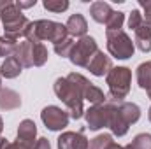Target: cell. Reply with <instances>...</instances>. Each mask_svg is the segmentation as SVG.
Masks as SVG:
<instances>
[{
  "mask_svg": "<svg viewBox=\"0 0 151 149\" xmlns=\"http://www.w3.org/2000/svg\"><path fill=\"white\" fill-rule=\"evenodd\" d=\"M67 27L51 19H37V21H30L27 32H25V40L32 42V44H44V40H49L53 44H60L62 40L69 39Z\"/></svg>",
  "mask_w": 151,
  "mask_h": 149,
  "instance_id": "1",
  "label": "cell"
},
{
  "mask_svg": "<svg viewBox=\"0 0 151 149\" xmlns=\"http://www.w3.org/2000/svg\"><path fill=\"white\" fill-rule=\"evenodd\" d=\"M53 90H55V95L69 109V116L72 119H81L84 116V107H83L84 100L76 84H72L67 77H58L53 84Z\"/></svg>",
  "mask_w": 151,
  "mask_h": 149,
  "instance_id": "2",
  "label": "cell"
},
{
  "mask_svg": "<svg viewBox=\"0 0 151 149\" xmlns=\"http://www.w3.org/2000/svg\"><path fill=\"white\" fill-rule=\"evenodd\" d=\"M139 117H141V107L137 104H132V102L114 104L109 128L116 137H123L128 132V128L139 121Z\"/></svg>",
  "mask_w": 151,
  "mask_h": 149,
  "instance_id": "3",
  "label": "cell"
},
{
  "mask_svg": "<svg viewBox=\"0 0 151 149\" xmlns=\"http://www.w3.org/2000/svg\"><path fill=\"white\" fill-rule=\"evenodd\" d=\"M106 82L109 88V93L106 95L111 102H125V98L130 93V82H132V70L128 67H113L111 72L106 75Z\"/></svg>",
  "mask_w": 151,
  "mask_h": 149,
  "instance_id": "4",
  "label": "cell"
},
{
  "mask_svg": "<svg viewBox=\"0 0 151 149\" xmlns=\"http://www.w3.org/2000/svg\"><path fill=\"white\" fill-rule=\"evenodd\" d=\"M0 18L4 23V30H5V37H11L18 40L19 37H25V32L30 25L28 18L16 7L14 2H11L5 9L0 11Z\"/></svg>",
  "mask_w": 151,
  "mask_h": 149,
  "instance_id": "5",
  "label": "cell"
},
{
  "mask_svg": "<svg viewBox=\"0 0 151 149\" xmlns=\"http://www.w3.org/2000/svg\"><path fill=\"white\" fill-rule=\"evenodd\" d=\"M106 37H107V51L111 56L118 58V60H128L134 56L135 44L123 30L106 32Z\"/></svg>",
  "mask_w": 151,
  "mask_h": 149,
  "instance_id": "6",
  "label": "cell"
},
{
  "mask_svg": "<svg viewBox=\"0 0 151 149\" xmlns=\"http://www.w3.org/2000/svg\"><path fill=\"white\" fill-rule=\"evenodd\" d=\"M97 51H99L97 40L93 37H90V35H84L74 44L69 60L74 63L76 67H88V63L97 54Z\"/></svg>",
  "mask_w": 151,
  "mask_h": 149,
  "instance_id": "7",
  "label": "cell"
},
{
  "mask_svg": "<svg viewBox=\"0 0 151 149\" xmlns=\"http://www.w3.org/2000/svg\"><path fill=\"white\" fill-rule=\"evenodd\" d=\"M67 79L77 86V90L81 91V95H83V100H88L90 104H93V105H99V104H104L106 100H107V97H106V93L99 88V86H95L93 82H90L84 75L81 74H72L67 75Z\"/></svg>",
  "mask_w": 151,
  "mask_h": 149,
  "instance_id": "8",
  "label": "cell"
},
{
  "mask_svg": "<svg viewBox=\"0 0 151 149\" xmlns=\"http://www.w3.org/2000/svg\"><path fill=\"white\" fill-rule=\"evenodd\" d=\"M114 104L111 100H106L104 104H99V105H93L90 107L88 111L84 112V117H86V123H88V128L90 130H100L104 126H109V121H111V114H113Z\"/></svg>",
  "mask_w": 151,
  "mask_h": 149,
  "instance_id": "9",
  "label": "cell"
},
{
  "mask_svg": "<svg viewBox=\"0 0 151 149\" xmlns=\"http://www.w3.org/2000/svg\"><path fill=\"white\" fill-rule=\"evenodd\" d=\"M40 119H42V123H44V126L47 130L60 132L65 126H69L70 116H69L67 111H63V109H60L56 105H47V107H44L42 112H40Z\"/></svg>",
  "mask_w": 151,
  "mask_h": 149,
  "instance_id": "10",
  "label": "cell"
},
{
  "mask_svg": "<svg viewBox=\"0 0 151 149\" xmlns=\"http://www.w3.org/2000/svg\"><path fill=\"white\" fill-rule=\"evenodd\" d=\"M58 149H88L90 140L86 139L84 132H63L56 139Z\"/></svg>",
  "mask_w": 151,
  "mask_h": 149,
  "instance_id": "11",
  "label": "cell"
},
{
  "mask_svg": "<svg viewBox=\"0 0 151 149\" xmlns=\"http://www.w3.org/2000/svg\"><path fill=\"white\" fill-rule=\"evenodd\" d=\"M86 69H88L93 75H97V77H104V75H107L111 72L113 62H111V58H109L107 54H104L102 51H97V54L91 58V62L88 63Z\"/></svg>",
  "mask_w": 151,
  "mask_h": 149,
  "instance_id": "12",
  "label": "cell"
},
{
  "mask_svg": "<svg viewBox=\"0 0 151 149\" xmlns=\"http://www.w3.org/2000/svg\"><path fill=\"white\" fill-rule=\"evenodd\" d=\"M35 137H37V126H35V123L32 119H23L19 123V126H18V140L23 142V144H27V146H30V148H34V144L37 142Z\"/></svg>",
  "mask_w": 151,
  "mask_h": 149,
  "instance_id": "13",
  "label": "cell"
},
{
  "mask_svg": "<svg viewBox=\"0 0 151 149\" xmlns=\"http://www.w3.org/2000/svg\"><path fill=\"white\" fill-rule=\"evenodd\" d=\"M65 27H67V32H69V35L74 39V37H84L86 35V32H88V23H86V19H84V16L83 14H72L69 19H67V23H65Z\"/></svg>",
  "mask_w": 151,
  "mask_h": 149,
  "instance_id": "14",
  "label": "cell"
},
{
  "mask_svg": "<svg viewBox=\"0 0 151 149\" xmlns=\"http://www.w3.org/2000/svg\"><path fill=\"white\" fill-rule=\"evenodd\" d=\"M134 44L137 46L139 51L142 53H150L151 51V25H148L146 21L135 30V39Z\"/></svg>",
  "mask_w": 151,
  "mask_h": 149,
  "instance_id": "15",
  "label": "cell"
},
{
  "mask_svg": "<svg viewBox=\"0 0 151 149\" xmlns=\"http://www.w3.org/2000/svg\"><path fill=\"white\" fill-rule=\"evenodd\" d=\"M21 105V97L11 90V88H2L0 90V109L2 111H14Z\"/></svg>",
  "mask_w": 151,
  "mask_h": 149,
  "instance_id": "16",
  "label": "cell"
},
{
  "mask_svg": "<svg viewBox=\"0 0 151 149\" xmlns=\"http://www.w3.org/2000/svg\"><path fill=\"white\" fill-rule=\"evenodd\" d=\"M14 56L18 58V62L23 67H34V44L28 40H23L18 44V49L14 53Z\"/></svg>",
  "mask_w": 151,
  "mask_h": 149,
  "instance_id": "17",
  "label": "cell"
},
{
  "mask_svg": "<svg viewBox=\"0 0 151 149\" xmlns=\"http://www.w3.org/2000/svg\"><path fill=\"white\" fill-rule=\"evenodd\" d=\"M113 14V9L107 2H93L90 7V16L93 18V21L97 23H104L109 19V16Z\"/></svg>",
  "mask_w": 151,
  "mask_h": 149,
  "instance_id": "18",
  "label": "cell"
},
{
  "mask_svg": "<svg viewBox=\"0 0 151 149\" xmlns=\"http://www.w3.org/2000/svg\"><path fill=\"white\" fill-rule=\"evenodd\" d=\"M21 69H23V65L18 62V58L9 56V58H5V62L0 67V75L5 77V79H14V77H18L21 74Z\"/></svg>",
  "mask_w": 151,
  "mask_h": 149,
  "instance_id": "19",
  "label": "cell"
},
{
  "mask_svg": "<svg viewBox=\"0 0 151 149\" xmlns=\"http://www.w3.org/2000/svg\"><path fill=\"white\" fill-rule=\"evenodd\" d=\"M137 84L141 90H146L150 91L151 90V62H144L137 67Z\"/></svg>",
  "mask_w": 151,
  "mask_h": 149,
  "instance_id": "20",
  "label": "cell"
},
{
  "mask_svg": "<svg viewBox=\"0 0 151 149\" xmlns=\"http://www.w3.org/2000/svg\"><path fill=\"white\" fill-rule=\"evenodd\" d=\"M114 144L116 142L113 140V135L102 133V135H97L95 139L90 140V148L88 149H113Z\"/></svg>",
  "mask_w": 151,
  "mask_h": 149,
  "instance_id": "21",
  "label": "cell"
},
{
  "mask_svg": "<svg viewBox=\"0 0 151 149\" xmlns=\"http://www.w3.org/2000/svg\"><path fill=\"white\" fill-rule=\"evenodd\" d=\"M123 23H125V12L113 11V14L106 21V32H118V30H121Z\"/></svg>",
  "mask_w": 151,
  "mask_h": 149,
  "instance_id": "22",
  "label": "cell"
},
{
  "mask_svg": "<svg viewBox=\"0 0 151 149\" xmlns=\"http://www.w3.org/2000/svg\"><path fill=\"white\" fill-rule=\"evenodd\" d=\"M16 49H18V40L5 37V35L0 37V56H5V58L14 56Z\"/></svg>",
  "mask_w": 151,
  "mask_h": 149,
  "instance_id": "23",
  "label": "cell"
},
{
  "mask_svg": "<svg viewBox=\"0 0 151 149\" xmlns=\"http://www.w3.org/2000/svg\"><path fill=\"white\" fill-rule=\"evenodd\" d=\"M47 47L40 42V44H34V67H42L47 62Z\"/></svg>",
  "mask_w": 151,
  "mask_h": 149,
  "instance_id": "24",
  "label": "cell"
},
{
  "mask_svg": "<svg viewBox=\"0 0 151 149\" xmlns=\"http://www.w3.org/2000/svg\"><path fill=\"white\" fill-rule=\"evenodd\" d=\"M74 39L69 37L65 39V40H62L60 44H55V53L58 54V56H62V58H69L70 56V53H72V47H74Z\"/></svg>",
  "mask_w": 151,
  "mask_h": 149,
  "instance_id": "25",
  "label": "cell"
},
{
  "mask_svg": "<svg viewBox=\"0 0 151 149\" xmlns=\"http://www.w3.org/2000/svg\"><path fill=\"white\" fill-rule=\"evenodd\" d=\"M42 5L51 12H65L69 9V0H44Z\"/></svg>",
  "mask_w": 151,
  "mask_h": 149,
  "instance_id": "26",
  "label": "cell"
},
{
  "mask_svg": "<svg viewBox=\"0 0 151 149\" xmlns=\"http://www.w3.org/2000/svg\"><path fill=\"white\" fill-rule=\"evenodd\" d=\"M132 149H151V133H139L132 140Z\"/></svg>",
  "mask_w": 151,
  "mask_h": 149,
  "instance_id": "27",
  "label": "cell"
},
{
  "mask_svg": "<svg viewBox=\"0 0 151 149\" xmlns=\"http://www.w3.org/2000/svg\"><path fill=\"white\" fill-rule=\"evenodd\" d=\"M144 23V18H142V12L141 11H137V9H134L130 14H128V28H132L134 32L141 27Z\"/></svg>",
  "mask_w": 151,
  "mask_h": 149,
  "instance_id": "28",
  "label": "cell"
},
{
  "mask_svg": "<svg viewBox=\"0 0 151 149\" xmlns=\"http://www.w3.org/2000/svg\"><path fill=\"white\" fill-rule=\"evenodd\" d=\"M139 5L142 7V11H144V14H142V18H144V21L151 25V0H139Z\"/></svg>",
  "mask_w": 151,
  "mask_h": 149,
  "instance_id": "29",
  "label": "cell"
},
{
  "mask_svg": "<svg viewBox=\"0 0 151 149\" xmlns=\"http://www.w3.org/2000/svg\"><path fill=\"white\" fill-rule=\"evenodd\" d=\"M16 4V7L21 11V9H30V7H34L35 4H37V0H18V2H14Z\"/></svg>",
  "mask_w": 151,
  "mask_h": 149,
  "instance_id": "30",
  "label": "cell"
},
{
  "mask_svg": "<svg viewBox=\"0 0 151 149\" xmlns=\"http://www.w3.org/2000/svg\"><path fill=\"white\" fill-rule=\"evenodd\" d=\"M32 149H51V144H49V140L46 137H40V139H37V142L34 144Z\"/></svg>",
  "mask_w": 151,
  "mask_h": 149,
  "instance_id": "31",
  "label": "cell"
},
{
  "mask_svg": "<svg viewBox=\"0 0 151 149\" xmlns=\"http://www.w3.org/2000/svg\"><path fill=\"white\" fill-rule=\"evenodd\" d=\"M4 149H32V148H30V146H27V144H23V142H19V140L16 139L14 142H9Z\"/></svg>",
  "mask_w": 151,
  "mask_h": 149,
  "instance_id": "32",
  "label": "cell"
},
{
  "mask_svg": "<svg viewBox=\"0 0 151 149\" xmlns=\"http://www.w3.org/2000/svg\"><path fill=\"white\" fill-rule=\"evenodd\" d=\"M11 2H12V0H5V2H4V0H0V11H2V9H5Z\"/></svg>",
  "mask_w": 151,
  "mask_h": 149,
  "instance_id": "33",
  "label": "cell"
},
{
  "mask_svg": "<svg viewBox=\"0 0 151 149\" xmlns=\"http://www.w3.org/2000/svg\"><path fill=\"white\" fill-rule=\"evenodd\" d=\"M9 142H7V139H4V137H0V149H4L5 146H7Z\"/></svg>",
  "mask_w": 151,
  "mask_h": 149,
  "instance_id": "34",
  "label": "cell"
},
{
  "mask_svg": "<svg viewBox=\"0 0 151 149\" xmlns=\"http://www.w3.org/2000/svg\"><path fill=\"white\" fill-rule=\"evenodd\" d=\"M113 149H132V146L128 144V146H119V144H114Z\"/></svg>",
  "mask_w": 151,
  "mask_h": 149,
  "instance_id": "35",
  "label": "cell"
},
{
  "mask_svg": "<svg viewBox=\"0 0 151 149\" xmlns=\"http://www.w3.org/2000/svg\"><path fill=\"white\" fill-rule=\"evenodd\" d=\"M2 130H4V121H2V117H0V133H2Z\"/></svg>",
  "mask_w": 151,
  "mask_h": 149,
  "instance_id": "36",
  "label": "cell"
},
{
  "mask_svg": "<svg viewBox=\"0 0 151 149\" xmlns=\"http://www.w3.org/2000/svg\"><path fill=\"white\" fill-rule=\"evenodd\" d=\"M148 119L151 121V107H150V112H148Z\"/></svg>",
  "mask_w": 151,
  "mask_h": 149,
  "instance_id": "37",
  "label": "cell"
},
{
  "mask_svg": "<svg viewBox=\"0 0 151 149\" xmlns=\"http://www.w3.org/2000/svg\"><path fill=\"white\" fill-rule=\"evenodd\" d=\"M0 90H2V75H0Z\"/></svg>",
  "mask_w": 151,
  "mask_h": 149,
  "instance_id": "38",
  "label": "cell"
},
{
  "mask_svg": "<svg viewBox=\"0 0 151 149\" xmlns=\"http://www.w3.org/2000/svg\"><path fill=\"white\" fill-rule=\"evenodd\" d=\"M148 97H150V98H151V90H150V91H148Z\"/></svg>",
  "mask_w": 151,
  "mask_h": 149,
  "instance_id": "39",
  "label": "cell"
}]
</instances>
